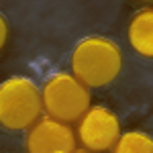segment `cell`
Listing matches in <instances>:
<instances>
[{"label":"cell","mask_w":153,"mask_h":153,"mask_svg":"<svg viewBox=\"0 0 153 153\" xmlns=\"http://www.w3.org/2000/svg\"><path fill=\"white\" fill-rule=\"evenodd\" d=\"M43 110L49 118L63 125L80 123V118L92 108L90 88H86L74 74L59 71L49 78L41 88Z\"/></svg>","instance_id":"obj_3"},{"label":"cell","mask_w":153,"mask_h":153,"mask_svg":"<svg viewBox=\"0 0 153 153\" xmlns=\"http://www.w3.org/2000/svg\"><path fill=\"white\" fill-rule=\"evenodd\" d=\"M120 120L106 106H92L78 123L76 137L90 153L112 151L120 139Z\"/></svg>","instance_id":"obj_4"},{"label":"cell","mask_w":153,"mask_h":153,"mask_svg":"<svg viewBox=\"0 0 153 153\" xmlns=\"http://www.w3.org/2000/svg\"><path fill=\"white\" fill-rule=\"evenodd\" d=\"M43 112L41 90L33 80L14 76L0 84V127L8 131L31 129Z\"/></svg>","instance_id":"obj_2"},{"label":"cell","mask_w":153,"mask_h":153,"mask_svg":"<svg viewBox=\"0 0 153 153\" xmlns=\"http://www.w3.org/2000/svg\"><path fill=\"white\" fill-rule=\"evenodd\" d=\"M71 74L86 88H102L117 80L123 70V53L106 37L82 39L71 51Z\"/></svg>","instance_id":"obj_1"},{"label":"cell","mask_w":153,"mask_h":153,"mask_svg":"<svg viewBox=\"0 0 153 153\" xmlns=\"http://www.w3.org/2000/svg\"><path fill=\"white\" fill-rule=\"evenodd\" d=\"M76 153H90V151H76Z\"/></svg>","instance_id":"obj_9"},{"label":"cell","mask_w":153,"mask_h":153,"mask_svg":"<svg viewBox=\"0 0 153 153\" xmlns=\"http://www.w3.org/2000/svg\"><path fill=\"white\" fill-rule=\"evenodd\" d=\"M78 137L70 125L41 118L27 135V153H76Z\"/></svg>","instance_id":"obj_5"},{"label":"cell","mask_w":153,"mask_h":153,"mask_svg":"<svg viewBox=\"0 0 153 153\" xmlns=\"http://www.w3.org/2000/svg\"><path fill=\"white\" fill-rule=\"evenodd\" d=\"M129 43L137 55L153 59V6L141 8L129 23Z\"/></svg>","instance_id":"obj_6"},{"label":"cell","mask_w":153,"mask_h":153,"mask_svg":"<svg viewBox=\"0 0 153 153\" xmlns=\"http://www.w3.org/2000/svg\"><path fill=\"white\" fill-rule=\"evenodd\" d=\"M8 33H10V29H8V21L2 16V12H0V51L6 47V43H8Z\"/></svg>","instance_id":"obj_8"},{"label":"cell","mask_w":153,"mask_h":153,"mask_svg":"<svg viewBox=\"0 0 153 153\" xmlns=\"http://www.w3.org/2000/svg\"><path fill=\"white\" fill-rule=\"evenodd\" d=\"M110 153H153V139L143 131H127Z\"/></svg>","instance_id":"obj_7"}]
</instances>
